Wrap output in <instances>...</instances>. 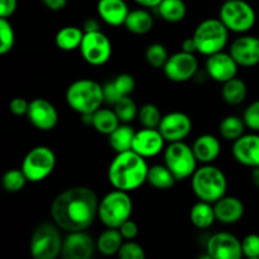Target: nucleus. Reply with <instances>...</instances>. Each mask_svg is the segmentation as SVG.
<instances>
[{"instance_id": "obj_1", "label": "nucleus", "mask_w": 259, "mask_h": 259, "mask_svg": "<svg viewBox=\"0 0 259 259\" xmlns=\"http://www.w3.org/2000/svg\"><path fill=\"white\" fill-rule=\"evenodd\" d=\"M99 202L100 200L91 187H70L53 199L51 217L63 232H85L98 218Z\"/></svg>"}, {"instance_id": "obj_2", "label": "nucleus", "mask_w": 259, "mask_h": 259, "mask_svg": "<svg viewBox=\"0 0 259 259\" xmlns=\"http://www.w3.org/2000/svg\"><path fill=\"white\" fill-rule=\"evenodd\" d=\"M146 158L134 151L116 153L108 168L109 184L116 190L133 192L143 186L148 177Z\"/></svg>"}, {"instance_id": "obj_3", "label": "nucleus", "mask_w": 259, "mask_h": 259, "mask_svg": "<svg viewBox=\"0 0 259 259\" xmlns=\"http://www.w3.org/2000/svg\"><path fill=\"white\" fill-rule=\"evenodd\" d=\"M191 189L200 201L215 204L227 195L228 179L219 167L212 163L202 164L192 175Z\"/></svg>"}, {"instance_id": "obj_4", "label": "nucleus", "mask_w": 259, "mask_h": 259, "mask_svg": "<svg viewBox=\"0 0 259 259\" xmlns=\"http://www.w3.org/2000/svg\"><path fill=\"white\" fill-rule=\"evenodd\" d=\"M65 99L67 105L80 115L94 114L105 103L103 86L91 78L73 81L66 90Z\"/></svg>"}, {"instance_id": "obj_5", "label": "nucleus", "mask_w": 259, "mask_h": 259, "mask_svg": "<svg viewBox=\"0 0 259 259\" xmlns=\"http://www.w3.org/2000/svg\"><path fill=\"white\" fill-rule=\"evenodd\" d=\"M133 214V200L129 192L111 190L99 202L98 218L106 228L119 229Z\"/></svg>"}, {"instance_id": "obj_6", "label": "nucleus", "mask_w": 259, "mask_h": 259, "mask_svg": "<svg viewBox=\"0 0 259 259\" xmlns=\"http://www.w3.org/2000/svg\"><path fill=\"white\" fill-rule=\"evenodd\" d=\"M229 29L219 18H207L200 22L192 34L197 53L209 57L224 51L229 40Z\"/></svg>"}, {"instance_id": "obj_7", "label": "nucleus", "mask_w": 259, "mask_h": 259, "mask_svg": "<svg viewBox=\"0 0 259 259\" xmlns=\"http://www.w3.org/2000/svg\"><path fill=\"white\" fill-rule=\"evenodd\" d=\"M63 238L55 223L38 225L30 237L29 252L33 259H57L62 250Z\"/></svg>"}, {"instance_id": "obj_8", "label": "nucleus", "mask_w": 259, "mask_h": 259, "mask_svg": "<svg viewBox=\"0 0 259 259\" xmlns=\"http://www.w3.org/2000/svg\"><path fill=\"white\" fill-rule=\"evenodd\" d=\"M219 19L229 32L245 34L257 22V13L245 0H225L219 10Z\"/></svg>"}, {"instance_id": "obj_9", "label": "nucleus", "mask_w": 259, "mask_h": 259, "mask_svg": "<svg viewBox=\"0 0 259 259\" xmlns=\"http://www.w3.org/2000/svg\"><path fill=\"white\" fill-rule=\"evenodd\" d=\"M163 159L167 168L172 172L177 181L191 179L199 163L192 147L184 141L168 143L163 151Z\"/></svg>"}, {"instance_id": "obj_10", "label": "nucleus", "mask_w": 259, "mask_h": 259, "mask_svg": "<svg viewBox=\"0 0 259 259\" xmlns=\"http://www.w3.org/2000/svg\"><path fill=\"white\" fill-rule=\"evenodd\" d=\"M56 162L57 159L52 148L47 146H37L25 154L20 168L24 172L28 182L38 184L52 175Z\"/></svg>"}, {"instance_id": "obj_11", "label": "nucleus", "mask_w": 259, "mask_h": 259, "mask_svg": "<svg viewBox=\"0 0 259 259\" xmlns=\"http://www.w3.org/2000/svg\"><path fill=\"white\" fill-rule=\"evenodd\" d=\"M80 53L86 63L98 67L109 62L113 55V45L108 35L101 30L89 32L83 35Z\"/></svg>"}, {"instance_id": "obj_12", "label": "nucleus", "mask_w": 259, "mask_h": 259, "mask_svg": "<svg viewBox=\"0 0 259 259\" xmlns=\"http://www.w3.org/2000/svg\"><path fill=\"white\" fill-rule=\"evenodd\" d=\"M162 70L164 76L172 82H186L196 76L199 71V60L195 53L180 51L169 56Z\"/></svg>"}, {"instance_id": "obj_13", "label": "nucleus", "mask_w": 259, "mask_h": 259, "mask_svg": "<svg viewBox=\"0 0 259 259\" xmlns=\"http://www.w3.org/2000/svg\"><path fill=\"white\" fill-rule=\"evenodd\" d=\"M206 253L212 259H243L242 240L229 232L212 234L206 242Z\"/></svg>"}, {"instance_id": "obj_14", "label": "nucleus", "mask_w": 259, "mask_h": 259, "mask_svg": "<svg viewBox=\"0 0 259 259\" xmlns=\"http://www.w3.org/2000/svg\"><path fill=\"white\" fill-rule=\"evenodd\" d=\"M96 249V240L88 232L67 233L63 238L61 258L62 259H93Z\"/></svg>"}, {"instance_id": "obj_15", "label": "nucleus", "mask_w": 259, "mask_h": 259, "mask_svg": "<svg viewBox=\"0 0 259 259\" xmlns=\"http://www.w3.org/2000/svg\"><path fill=\"white\" fill-rule=\"evenodd\" d=\"M158 131L167 143L182 142L190 136L192 131V120L186 113L169 111L162 116Z\"/></svg>"}, {"instance_id": "obj_16", "label": "nucleus", "mask_w": 259, "mask_h": 259, "mask_svg": "<svg viewBox=\"0 0 259 259\" xmlns=\"http://www.w3.org/2000/svg\"><path fill=\"white\" fill-rule=\"evenodd\" d=\"M27 118L38 131L50 132L58 124V111L50 100L37 98L29 103Z\"/></svg>"}, {"instance_id": "obj_17", "label": "nucleus", "mask_w": 259, "mask_h": 259, "mask_svg": "<svg viewBox=\"0 0 259 259\" xmlns=\"http://www.w3.org/2000/svg\"><path fill=\"white\" fill-rule=\"evenodd\" d=\"M229 53L240 67H254L259 65V37L243 34L235 38L230 43Z\"/></svg>"}, {"instance_id": "obj_18", "label": "nucleus", "mask_w": 259, "mask_h": 259, "mask_svg": "<svg viewBox=\"0 0 259 259\" xmlns=\"http://www.w3.org/2000/svg\"><path fill=\"white\" fill-rule=\"evenodd\" d=\"M238 67L239 65L235 62L232 55L229 52H224V51L209 56L206 63H205L207 76L220 83H224L237 77Z\"/></svg>"}, {"instance_id": "obj_19", "label": "nucleus", "mask_w": 259, "mask_h": 259, "mask_svg": "<svg viewBox=\"0 0 259 259\" xmlns=\"http://www.w3.org/2000/svg\"><path fill=\"white\" fill-rule=\"evenodd\" d=\"M232 154L239 164L249 168L259 167V133H245L233 142Z\"/></svg>"}, {"instance_id": "obj_20", "label": "nucleus", "mask_w": 259, "mask_h": 259, "mask_svg": "<svg viewBox=\"0 0 259 259\" xmlns=\"http://www.w3.org/2000/svg\"><path fill=\"white\" fill-rule=\"evenodd\" d=\"M164 144H166V139L163 138L158 129L143 128L136 133L132 151L147 159L162 153L166 148Z\"/></svg>"}, {"instance_id": "obj_21", "label": "nucleus", "mask_w": 259, "mask_h": 259, "mask_svg": "<svg viewBox=\"0 0 259 259\" xmlns=\"http://www.w3.org/2000/svg\"><path fill=\"white\" fill-rule=\"evenodd\" d=\"M96 12L105 24L110 27H120L124 25L131 10L125 0H99Z\"/></svg>"}, {"instance_id": "obj_22", "label": "nucleus", "mask_w": 259, "mask_h": 259, "mask_svg": "<svg viewBox=\"0 0 259 259\" xmlns=\"http://www.w3.org/2000/svg\"><path fill=\"white\" fill-rule=\"evenodd\" d=\"M214 210L217 222L222 223V224L230 225L235 224V223L240 222L243 219L245 212V206L239 197L225 195L223 199L215 202Z\"/></svg>"}, {"instance_id": "obj_23", "label": "nucleus", "mask_w": 259, "mask_h": 259, "mask_svg": "<svg viewBox=\"0 0 259 259\" xmlns=\"http://www.w3.org/2000/svg\"><path fill=\"white\" fill-rule=\"evenodd\" d=\"M136 78L131 73H119L114 80L108 81L103 86L104 100L109 105H114L121 98L131 96L132 93L136 90Z\"/></svg>"}, {"instance_id": "obj_24", "label": "nucleus", "mask_w": 259, "mask_h": 259, "mask_svg": "<svg viewBox=\"0 0 259 259\" xmlns=\"http://www.w3.org/2000/svg\"><path fill=\"white\" fill-rule=\"evenodd\" d=\"M192 151L197 162L201 164H211L219 158L222 143L212 134H201L192 143Z\"/></svg>"}, {"instance_id": "obj_25", "label": "nucleus", "mask_w": 259, "mask_h": 259, "mask_svg": "<svg viewBox=\"0 0 259 259\" xmlns=\"http://www.w3.org/2000/svg\"><path fill=\"white\" fill-rule=\"evenodd\" d=\"M154 19L146 8L131 10L126 17L124 27L126 30L137 35H144L153 29Z\"/></svg>"}, {"instance_id": "obj_26", "label": "nucleus", "mask_w": 259, "mask_h": 259, "mask_svg": "<svg viewBox=\"0 0 259 259\" xmlns=\"http://www.w3.org/2000/svg\"><path fill=\"white\" fill-rule=\"evenodd\" d=\"M83 32L82 28L75 27V25H67L63 27L56 33L55 42L57 48L65 52H71V51L80 50V46L82 43Z\"/></svg>"}, {"instance_id": "obj_27", "label": "nucleus", "mask_w": 259, "mask_h": 259, "mask_svg": "<svg viewBox=\"0 0 259 259\" xmlns=\"http://www.w3.org/2000/svg\"><path fill=\"white\" fill-rule=\"evenodd\" d=\"M123 243L124 238L120 230L106 228L96 239V249L105 257H111V255L118 254Z\"/></svg>"}, {"instance_id": "obj_28", "label": "nucleus", "mask_w": 259, "mask_h": 259, "mask_svg": "<svg viewBox=\"0 0 259 259\" xmlns=\"http://www.w3.org/2000/svg\"><path fill=\"white\" fill-rule=\"evenodd\" d=\"M136 129L131 124L121 123L110 136H108L109 144L115 153L132 151L133 147L134 137H136Z\"/></svg>"}, {"instance_id": "obj_29", "label": "nucleus", "mask_w": 259, "mask_h": 259, "mask_svg": "<svg viewBox=\"0 0 259 259\" xmlns=\"http://www.w3.org/2000/svg\"><path fill=\"white\" fill-rule=\"evenodd\" d=\"M190 220L197 229H209L217 222L214 204L199 200L190 210Z\"/></svg>"}, {"instance_id": "obj_30", "label": "nucleus", "mask_w": 259, "mask_h": 259, "mask_svg": "<svg viewBox=\"0 0 259 259\" xmlns=\"http://www.w3.org/2000/svg\"><path fill=\"white\" fill-rule=\"evenodd\" d=\"M248 95V88L244 80L234 77L223 83L222 98L228 105L237 106L244 103Z\"/></svg>"}, {"instance_id": "obj_31", "label": "nucleus", "mask_w": 259, "mask_h": 259, "mask_svg": "<svg viewBox=\"0 0 259 259\" xmlns=\"http://www.w3.org/2000/svg\"><path fill=\"white\" fill-rule=\"evenodd\" d=\"M120 124L114 109L100 108L93 114L94 129L103 136H110Z\"/></svg>"}, {"instance_id": "obj_32", "label": "nucleus", "mask_w": 259, "mask_h": 259, "mask_svg": "<svg viewBox=\"0 0 259 259\" xmlns=\"http://www.w3.org/2000/svg\"><path fill=\"white\" fill-rule=\"evenodd\" d=\"M176 177L167 168L166 164H153L149 167L147 184L156 190H169L176 184Z\"/></svg>"}, {"instance_id": "obj_33", "label": "nucleus", "mask_w": 259, "mask_h": 259, "mask_svg": "<svg viewBox=\"0 0 259 259\" xmlns=\"http://www.w3.org/2000/svg\"><path fill=\"white\" fill-rule=\"evenodd\" d=\"M156 9L159 17L168 23L182 22L187 13V7L184 0H162Z\"/></svg>"}, {"instance_id": "obj_34", "label": "nucleus", "mask_w": 259, "mask_h": 259, "mask_svg": "<svg viewBox=\"0 0 259 259\" xmlns=\"http://www.w3.org/2000/svg\"><path fill=\"white\" fill-rule=\"evenodd\" d=\"M245 125L243 118L238 115H228L220 121L219 134L228 142H235L245 134Z\"/></svg>"}, {"instance_id": "obj_35", "label": "nucleus", "mask_w": 259, "mask_h": 259, "mask_svg": "<svg viewBox=\"0 0 259 259\" xmlns=\"http://www.w3.org/2000/svg\"><path fill=\"white\" fill-rule=\"evenodd\" d=\"M114 111L118 115L119 120L123 124H131L132 121L138 119L139 108L137 106L136 101L131 96L121 98L116 104H114Z\"/></svg>"}, {"instance_id": "obj_36", "label": "nucleus", "mask_w": 259, "mask_h": 259, "mask_svg": "<svg viewBox=\"0 0 259 259\" xmlns=\"http://www.w3.org/2000/svg\"><path fill=\"white\" fill-rule=\"evenodd\" d=\"M162 113L159 108L154 104L148 103L144 104L139 108L138 113V120L143 128H152L158 129L159 123L162 120Z\"/></svg>"}, {"instance_id": "obj_37", "label": "nucleus", "mask_w": 259, "mask_h": 259, "mask_svg": "<svg viewBox=\"0 0 259 259\" xmlns=\"http://www.w3.org/2000/svg\"><path fill=\"white\" fill-rule=\"evenodd\" d=\"M27 182L28 180L27 177H25L24 172L22 171V168L8 169V171L3 175L2 179L3 187H4L5 191L10 192V194H15V192L22 191Z\"/></svg>"}, {"instance_id": "obj_38", "label": "nucleus", "mask_w": 259, "mask_h": 259, "mask_svg": "<svg viewBox=\"0 0 259 259\" xmlns=\"http://www.w3.org/2000/svg\"><path fill=\"white\" fill-rule=\"evenodd\" d=\"M146 61L151 67L163 68L169 55L162 43H152L146 50Z\"/></svg>"}, {"instance_id": "obj_39", "label": "nucleus", "mask_w": 259, "mask_h": 259, "mask_svg": "<svg viewBox=\"0 0 259 259\" xmlns=\"http://www.w3.org/2000/svg\"><path fill=\"white\" fill-rule=\"evenodd\" d=\"M15 45V32L8 18H0V55L4 56Z\"/></svg>"}, {"instance_id": "obj_40", "label": "nucleus", "mask_w": 259, "mask_h": 259, "mask_svg": "<svg viewBox=\"0 0 259 259\" xmlns=\"http://www.w3.org/2000/svg\"><path fill=\"white\" fill-rule=\"evenodd\" d=\"M116 255L119 259H146V252L143 247L134 240L124 242Z\"/></svg>"}, {"instance_id": "obj_41", "label": "nucleus", "mask_w": 259, "mask_h": 259, "mask_svg": "<svg viewBox=\"0 0 259 259\" xmlns=\"http://www.w3.org/2000/svg\"><path fill=\"white\" fill-rule=\"evenodd\" d=\"M243 120L249 131L259 133V99L245 108L243 113Z\"/></svg>"}, {"instance_id": "obj_42", "label": "nucleus", "mask_w": 259, "mask_h": 259, "mask_svg": "<svg viewBox=\"0 0 259 259\" xmlns=\"http://www.w3.org/2000/svg\"><path fill=\"white\" fill-rule=\"evenodd\" d=\"M243 254L245 258H259V234H248L242 240Z\"/></svg>"}, {"instance_id": "obj_43", "label": "nucleus", "mask_w": 259, "mask_h": 259, "mask_svg": "<svg viewBox=\"0 0 259 259\" xmlns=\"http://www.w3.org/2000/svg\"><path fill=\"white\" fill-rule=\"evenodd\" d=\"M28 109H29V103L23 98H14L9 103V110L17 116L27 115Z\"/></svg>"}, {"instance_id": "obj_44", "label": "nucleus", "mask_w": 259, "mask_h": 259, "mask_svg": "<svg viewBox=\"0 0 259 259\" xmlns=\"http://www.w3.org/2000/svg\"><path fill=\"white\" fill-rule=\"evenodd\" d=\"M119 230H120L124 240H134L139 233L138 225H137V223L133 222L132 219L126 220V222L119 228Z\"/></svg>"}, {"instance_id": "obj_45", "label": "nucleus", "mask_w": 259, "mask_h": 259, "mask_svg": "<svg viewBox=\"0 0 259 259\" xmlns=\"http://www.w3.org/2000/svg\"><path fill=\"white\" fill-rule=\"evenodd\" d=\"M18 0H0V17L9 18L15 13Z\"/></svg>"}, {"instance_id": "obj_46", "label": "nucleus", "mask_w": 259, "mask_h": 259, "mask_svg": "<svg viewBox=\"0 0 259 259\" xmlns=\"http://www.w3.org/2000/svg\"><path fill=\"white\" fill-rule=\"evenodd\" d=\"M40 2L47 9L52 10V12L65 9L66 5H67V0H40Z\"/></svg>"}, {"instance_id": "obj_47", "label": "nucleus", "mask_w": 259, "mask_h": 259, "mask_svg": "<svg viewBox=\"0 0 259 259\" xmlns=\"http://www.w3.org/2000/svg\"><path fill=\"white\" fill-rule=\"evenodd\" d=\"M82 29H83V32H85V33L96 32V30H101L100 29V24H99L98 20L94 19V18H89V19L85 20V23H83Z\"/></svg>"}, {"instance_id": "obj_48", "label": "nucleus", "mask_w": 259, "mask_h": 259, "mask_svg": "<svg viewBox=\"0 0 259 259\" xmlns=\"http://www.w3.org/2000/svg\"><path fill=\"white\" fill-rule=\"evenodd\" d=\"M181 51L187 53H196L197 48H196V43H195V39L192 37L186 38V39L182 42L181 45Z\"/></svg>"}, {"instance_id": "obj_49", "label": "nucleus", "mask_w": 259, "mask_h": 259, "mask_svg": "<svg viewBox=\"0 0 259 259\" xmlns=\"http://www.w3.org/2000/svg\"><path fill=\"white\" fill-rule=\"evenodd\" d=\"M142 8H157L162 0H134Z\"/></svg>"}, {"instance_id": "obj_50", "label": "nucleus", "mask_w": 259, "mask_h": 259, "mask_svg": "<svg viewBox=\"0 0 259 259\" xmlns=\"http://www.w3.org/2000/svg\"><path fill=\"white\" fill-rule=\"evenodd\" d=\"M250 179H252V182L254 184V186H257L259 189V167H255V168H252V174H250Z\"/></svg>"}, {"instance_id": "obj_51", "label": "nucleus", "mask_w": 259, "mask_h": 259, "mask_svg": "<svg viewBox=\"0 0 259 259\" xmlns=\"http://www.w3.org/2000/svg\"><path fill=\"white\" fill-rule=\"evenodd\" d=\"M81 121L85 125H93V114H82L81 115Z\"/></svg>"}, {"instance_id": "obj_52", "label": "nucleus", "mask_w": 259, "mask_h": 259, "mask_svg": "<svg viewBox=\"0 0 259 259\" xmlns=\"http://www.w3.org/2000/svg\"><path fill=\"white\" fill-rule=\"evenodd\" d=\"M196 259H212V257H210V255L207 254V253H204V254H200Z\"/></svg>"}, {"instance_id": "obj_53", "label": "nucleus", "mask_w": 259, "mask_h": 259, "mask_svg": "<svg viewBox=\"0 0 259 259\" xmlns=\"http://www.w3.org/2000/svg\"><path fill=\"white\" fill-rule=\"evenodd\" d=\"M247 259H259V258H247Z\"/></svg>"}, {"instance_id": "obj_54", "label": "nucleus", "mask_w": 259, "mask_h": 259, "mask_svg": "<svg viewBox=\"0 0 259 259\" xmlns=\"http://www.w3.org/2000/svg\"><path fill=\"white\" fill-rule=\"evenodd\" d=\"M258 15H259V12H258Z\"/></svg>"}]
</instances>
